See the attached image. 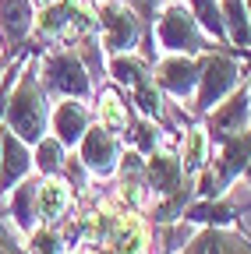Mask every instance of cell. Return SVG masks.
<instances>
[{"label":"cell","mask_w":251,"mask_h":254,"mask_svg":"<svg viewBox=\"0 0 251 254\" xmlns=\"http://www.w3.org/2000/svg\"><path fill=\"white\" fill-rule=\"evenodd\" d=\"M43 78H46V85L53 88V92H60V95H88V71H85V64H82V57L78 53H71V50H53V53H46V60H43Z\"/></svg>","instance_id":"obj_5"},{"label":"cell","mask_w":251,"mask_h":254,"mask_svg":"<svg viewBox=\"0 0 251 254\" xmlns=\"http://www.w3.org/2000/svg\"><path fill=\"white\" fill-rule=\"evenodd\" d=\"M71 208V187L68 180H60V177H50L39 184V194H36V215L43 222H50V226H57L60 219L68 215Z\"/></svg>","instance_id":"obj_10"},{"label":"cell","mask_w":251,"mask_h":254,"mask_svg":"<svg viewBox=\"0 0 251 254\" xmlns=\"http://www.w3.org/2000/svg\"><path fill=\"white\" fill-rule=\"evenodd\" d=\"M36 163H39V170H46V173H57L60 166H64V141H60L57 134L53 138H39L36 141Z\"/></svg>","instance_id":"obj_23"},{"label":"cell","mask_w":251,"mask_h":254,"mask_svg":"<svg viewBox=\"0 0 251 254\" xmlns=\"http://www.w3.org/2000/svg\"><path fill=\"white\" fill-rule=\"evenodd\" d=\"M7 127L21 138V141H39L43 138V127H46V99H43V88L36 81V67L28 64L21 67V81L14 88V95L7 99Z\"/></svg>","instance_id":"obj_1"},{"label":"cell","mask_w":251,"mask_h":254,"mask_svg":"<svg viewBox=\"0 0 251 254\" xmlns=\"http://www.w3.org/2000/svg\"><path fill=\"white\" fill-rule=\"evenodd\" d=\"M60 237L53 233V230H39V233H32V254H60Z\"/></svg>","instance_id":"obj_26"},{"label":"cell","mask_w":251,"mask_h":254,"mask_svg":"<svg viewBox=\"0 0 251 254\" xmlns=\"http://www.w3.org/2000/svg\"><path fill=\"white\" fill-rule=\"evenodd\" d=\"M248 18H251V0H248Z\"/></svg>","instance_id":"obj_31"},{"label":"cell","mask_w":251,"mask_h":254,"mask_svg":"<svg viewBox=\"0 0 251 254\" xmlns=\"http://www.w3.org/2000/svg\"><path fill=\"white\" fill-rule=\"evenodd\" d=\"M0 254H11V251H7V247H4V244H0Z\"/></svg>","instance_id":"obj_30"},{"label":"cell","mask_w":251,"mask_h":254,"mask_svg":"<svg viewBox=\"0 0 251 254\" xmlns=\"http://www.w3.org/2000/svg\"><path fill=\"white\" fill-rule=\"evenodd\" d=\"M195 21L202 25L205 36H212L216 43H227V21H223V11H219L216 0H187Z\"/></svg>","instance_id":"obj_19"},{"label":"cell","mask_w":251,"mask_h":254,"mask_svg":"<svg viewBox=\"0 0 251 254\" xmlns=\"http://www.w3.org/2000/svg\"><path fill=\"white\" fill-rule=\"evenodd\" d=\"M25 173H28V148L7 127V131L0 134V194H7Z\"/></svg>","instance_id":"obj_9"},{"label":"cell","mask_w":251,"mask_h":254,"mask_svg":"<svg viewBox=\"0 0 251 254\" xmlns=\"http://www.w3.org/2000/svg\"><path fill=\"white\" fill-rule=\"evenodd\" d=\"M128 4L135 7V14H138L142 21H152V18H156V0H128Z\"/></svg>","instance_id":"obj_27"},{"label":"cell","mask_w":251,"mask_h":254,"mask_svg":"<svg viewBox=\"0 0 251 254\" xmlns=\"http://www.w3.org/2000/svg\"><path fill=\"white\" fill-rule=\"evenodd\" d=\"M110 71H113V78L120 85H131V88L142 85V81H149V64L142 57H131V53H113Z\"/></svg>","instance_id":"obj_20"},{"label":"cell","mask_w":251,"mask_h":254,"mask_svg":"<svg viewBox=\"0 0 251 254\" xmlns=\"http://www.w3.org/2000/svg\"><path fill=\"white\" fill-rule=\"evenodd\" d=\"M117 159H120V145H117V134H113V131H106L103 124L82 134V163H85V166H88L92 173H99V177L113 173Z\"/></svg>","instance_id":"obj_7"},{"label":"cell","mask_w":251,"mask_h":254,"mask_svg":"<svg viewBox=\"0 0 251 254\" xmlns=\"http://www.w3.org/2000/svg\"><path fill=\"white\" fill-rule=\"evenodd\" d=\"M99 124L113 134H124L128 131V106L120 103L117 92H103L99 95Z\"/></svg>","instance_id":"obj_21"},{"label":"cell","mask_w":251,"mask_h":254,"mask_svg":"<svg viewBox=\"0 0 251 254\" xmlns=\"http://www.w3.org/2000/svg\"><path fill=\"white\" fill-rule=\"evenodd\" d=\"M110 251L113 254H145V230L131 212L117 215L113 233H110Z\"/></svg>","instance_id":"obj_14"},{"label":"cell","mask_w":251,"mask_h":254,"mask_svg":"<svg viewBox=\"0 0 251 254\" xmlns=\"http://www.w3.org/2000/svg\"><path fill=\"white\" fill-rule=\"evenodd\" d=\"M248 120H251V95L241 88H234L230 92V99L223 103V106H216V113H212V134L216 138H234V134H241L244 127H248Z\"/></svg>","instance_id":"obj_8"},{"label":"cell","mask_w":251,"mask_h":254,"mask_svg":"<svg viewBox=\"0 0 251 254\" xmlns=\"http://www.w3.org/2000/svg\"><path fill=\"white\" fill-rule=\"evenodd\" d=\"M36 4H43V7H46V4H53V0H36Z\"/></svg>","instance_id":"obj_29"},{"label":"cell","mask_w":251,"mask_h":254,"mask_svg":"<svg viewBox=\"0 0 251 254\" xmlns=\"http://www.w3.org/2000/svg\"><path fill=\"white\" fill-rule=\"evenodd\" d=\"M36 21V7L32 0H0V32H4V39L21 46L28 28Z\"/></svg>","instance_id":"obj_12"},{"label":"cell","mask_w":251,"mask_h":254,"mask_svg":"<svg viewBox=\"0 0 251 254\" xmlns=\"http://www.w3.org/2000/svg\"><path fill=\"white\" fill-rule=\"evenodd\" d=\"M244 177H248V184H251V159H248V173H244Z\"/></svg>","instance_id":"obj_28"},{"label":"cell","mask_w":251,"mask_h":254,"mask_svg":"<svg viewBox=\"0 0 251 254\" xmlns=\"http://www.w3.org/2000/svg\"><path fill=\"white\" fill-rule=\"evenodd\" d=\"M36 194H39V184H36V180H25V184L11 187V208H7V215L18 222V230H32V219H36Z\"/></svg>","instance_id":"obj_17"},{"label":"cell","mask_w":251,"mask_h":254,"mask_svg":"<svg viewBox=\"0 0 251 254\" xmlns=\"http://www.w3.org/2000/svg\"><path fill=\"white\" fill-rule=\"evenodd\" d=\"M131 138H135V152H152L156 145H160V131H156L152 120H138Z\"/></svg>","instance_id":"obj_25"},{"label":"cell","mask_w":251,"mask_h":254,"mask_svg":"<svg viewBox=\"0 0 251 254\" xmlns=\"http://www.w3.org/2000/svg\"><path fill=\"white\" fill-rule=\"evenodd\" d=\"M209 163V131L205 127H191L184 138V148H180V166L187 177H198Z\"/></svg>","instance_id":"obj_16"},{"label":"cell","mask_w":251,"mask_h":254,"mask_svg":"<svg viewBox=\"0 0 251 254\" xmlns=\"http://www.w3.org/2000/svg\"><path fill=\"white\" fill-rule=\"evenodd\" d=\"M145 177L156 187V194H173L177 187H184V166L173 152L152 148V159L145 163Z\"/></svg>","instance_id":"obj_11"},{"label":"cell","mask_w":251,"mask_h":254,"mask_svg":"<svg viewBox=\"0 0 251 254\" xmlns=\"http://www.w3.org/2000/svg\"><path fill=\"white\" fill-rule=\"evenodd\" d=\"M187 219L191 222H212V226H227V222H234L237 219V205H230V201H212V198H205V205H195L191 212H187Z\"/></svg>","instance_id":"obj_22"},{"label":"cell","mask_w":251,"mask_h":254,"mask_svg":"<svg viewBox=\"0 0 251 254\" xmlns=\"http://www.w3.org/2000/svg\"><path fill=\"white\" fill-rule=\"evenodd\" d=\"M156 39L170 53H205L209 50L202 25L195 21L191 7H184L180 0H170L163 7L160 21H156Z\"/></svg>","instance_id":"obj_2"},{"label":"cell","mask_w":251,"mask_h":254,"mask_svg":"<svg viewBox=\"0 0 251 254\" xmlns=\"http://www.w3.org/2000/svg\"><path fill=\"white\" fill-rule=\"evenodd\" d=\"M96 28L110 53H131L142 36V18L128 0H96Z\"/></svg>","instance_id":"obj_3"},{"label":"cell","mask_w":251,"mask_h":254,"mask_svg":"<svg viewBox=\"0 0 251 254\" xmlns=\"http://www.w3.org/2000/svg\"><path fill=\"white\" fill-rule=\"evenodd\" d=\"M187 254H251V244H248L244 237H237V233L205 230Z\"/></svg>","instance_id":"obj_15"},{"label":"cell","mask_w":251,"mask_h":254,"mask_svg":"<svg viewBox=\"0 0 251 254\" xmlns=\"http://www.w3.org/2000/svg\"><path fill=\"white\" fill-rule=\"evenodd\" d=\"M53 131H57V138L64 145H78L82 134L88 131V106L75 103L68 95V99L57 106V113H53Z\"/></svg>","instance_id":"obj_13"},{"label":"cell","mask_w":251,"mask_h":254,"mask_svg":"<svg viewBox=\"0 0 251 254\" xmlns=\"http://www.w3.org/2000/svg\"><path fill=\"white\" fill-rule=\"evenodd\" d=\"M135 103H138V110H142L145 117H160V110H163V95H160V88H156L152 78L142 81V85H135Z\"/></svg>","instance_id":"obj_24"},{"label":"cell","mask_w":251,"mask_h":254,"mask_svg":"<svg viewBox=\"0 0 251 254\" xmlns=\"http://www.w3.org/2000/svg\"><path fill=\"white\" fill-rule=\"evenodd\" d=\"M219 11H223V21H227V39H230L234 46H248V43H251L248 4H244V0H223Z\"/></svg>","instance_id":"obj_18"},{"label":"cell","mask_w":251,"mask_h":254,"mask_svg":"<svg viewBox=\"0 0 251 254\" xmlns=\"http://www.w3.org/2000/svg\"><path fill=\"white\" fill-rule=\"evenodd\" d=\"M156 78V85H160L163 92H170V95H177V99H187L195 88H198V74H202V64H195L191 57H184V53H177V57H167L163 64H156V71H152Z\"/></svg>","instance_id":"obj_6"},{"label":"cell","mask_w":251,"mask_h":254,"mask_svg":"<svg viewBox=\"0 0 251 254\" xmlns=\"http://www.w3.org/2000/svg\"><path fill=\"white\" fill-rule=\"evenodd\" d=\"M237 60L234 57H223V53H209L202 60V74H198V103L195 110L198 113H209L223 95H230L237 88Z\"/></svg>","instance_id":"obj_4"},{"label":"cell","mask_w":251,"mask_h":254,"mask_svg":"<svg viewBox=\"0 0 251 254\" xmlns=\"http://www.w3.org/2000/svg\"><path fill=\"white\" fill-rule=\"evenodd\" d=\"M0 57H4V46H0Z\"/></svg>","instance_id":"obj_32"}]
</instances>
